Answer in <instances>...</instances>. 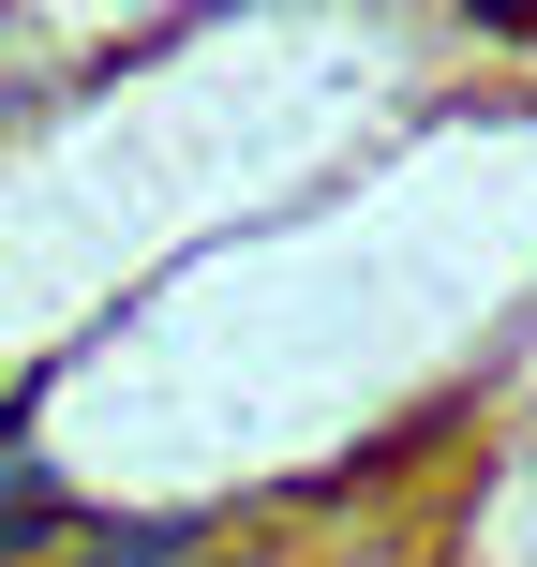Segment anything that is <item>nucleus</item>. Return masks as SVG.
Instances as JSON below:
<instances>
[{"instance_id": "obj_1", "label": "nucleus", "mask_w": 537, "mask_h": 567, "mask_svg": "<svg viewBox=\"0 0 537 567\" xmlns=\"http://www.w3.org/2000/svg\"><path fill=\"white\" fill-rule=\"evenodd\" d=\"M90 523H105V493L75 478V449L30 433V419H0V567H60Z\"/></svg>"}, {"instance_id": "obj_2", "label": "nucleus", "mask_w": 537, "mask_h": 567, "mask_svg": "<svg viewBox=\"0 0 537 567\" xmlns=\"http://www.w3.org/2000/svg\"><path fill=\"white\" fill-rule=\"evenodd\" d=\"M225 523L239 508H195V493H105V523H90L60 567H209Z\"/></svg>"}]
</instances>
